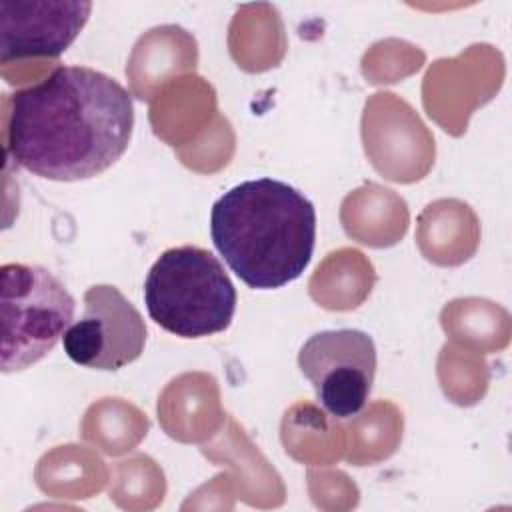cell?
<instances>
[{"instance_id":"6da1fadb","label":"cell","mask_w":512,"mask_h":512,"mask_svg":"<svg viewBox=\"0 0 512 512\" xmlns=\"http://www.w3.org/2000/svg\"><path fill=\"white\" fill-rule=\"evenodd\" d=\"M130 92L88 66H58L8 98L6 154L34 176L76 182L106 172L128 150Z\"/></svg>"},{"instance_id":"7a4b0ae2","label":"cell","mask_w":512,"mask_h":512,"mask_svg":"<svg viewBox=\"0 0 512 512\" xmlns=\"http://www.w3.org/2000/svg\"><path fill=\"white\" fill-rule=\"evenodd\" d=\"M210 236L248 288L274 290L300 278L310 264L316 210L298 188L282 180H244L212 204Z\"/></svg>"},{"instance_id":"3957f363","label":"cell","mask_w":512,"mask_h":512,"mask_svg":"<svg viewBox=\"0 0 512 512\" xmlns=\"http://www.w3.org/2000/svg\"><path fill=\"white\" fill-rule=\"evenodd\" d=\"M236 288L222 262L192 244L164 250L144 280L148 316L180 338L224 332L236 312Z\"/></svg>"},{"instance_id":"277c9868","label":"cell","mask_w":512,"mask_h":512,"mask_svg":"<svg viewBox=\"0 0 512 512\" xmlns=\"http://www.w3.org/2000/svg\"><path fill=\"white\" fill-rule=\"evenodd\" d=\"M74 298L44 266L10 262L0 268L4 374L22 372L54 350L74 320Z\"/></svg>"},{"instance_id":"5b68a950","label":"cell","mask_w":512,"mask_h":512,"mask_svg":"<svg viewBox=\"0 0 512 512\" xmlns=\"http://www.w3.org/2000/svg\"><path fill=\"white\" fill-rule=\"evenodd\" d=\"M298 368L312 384L318 404L338 420L358 416L368 404L376 376L372 336L356 328L312 334L298 352Z\"/></svg>"},{"instance_id":"8992f818","label":"cell","mask_w":512,"mask_h":512,"mask_svg":"<svg viewBox=\"0 0 512 512\" xmlns=\"http://www.w3.org/2000/svg\"><path fill=\"white\" fill-rule=\"evenodd\" d=\"M72 362L114 372L144 352L146 324L136 306L112 284H94L84 292V314L62 336Z\"/></svg>"},{"instance_id":"52a82bcc","label":"cell","mask_w":512,"mask_h":512,"mask_svg":"<svg viewBox=\"0 0 512 512\" xmlns=\"http://www.w3.org/2000/svg\"><path fill=\"white\" fill-rule=\"evenodd\" d=\"M92 4L84 0L0 2V60L58 58L76 40Z\"/></svg>"}]
</instances>
